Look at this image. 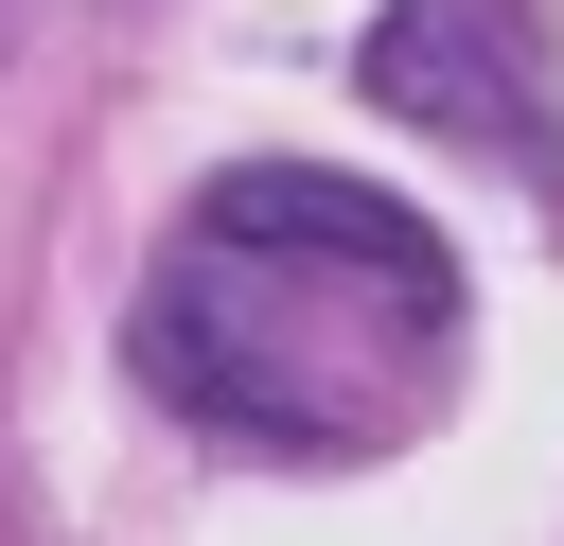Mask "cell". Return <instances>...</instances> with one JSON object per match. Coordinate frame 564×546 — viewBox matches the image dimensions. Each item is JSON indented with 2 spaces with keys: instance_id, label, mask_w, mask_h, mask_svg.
<instances>
[{
  "instance_id": "cell-1",
  "label": "cell",
  "mask_w": 564,
  "mask_h": 546,
  "mask_svg": "<svg viewBox=\"0 0 564 546\" xmlns=\"http://www.w3.org/2000/svg\"><path fill=\"white\" fill-rule=\"evenodd\" d=\"M458 335V247L317 159H247L194 194V229L141 282V387L247 458H370L441 405Z\"/></svg>"
},
{
  "instance_id": "cell-2",
  "label": "cell",
  "mask_w": 564,
  "mask_h": 546,
  "mask_svg": "<svg viewBox=\"0 0 564 546\" xmlns=\"http://www.w3.org/2000/svg\"><path fill=\"white\" fill-rule=\"evenodd\" d=\"M352 88L458 159H511L529 194H564V88H546V18L529 0H388Z\"/></svg>"
}]
</instances>
